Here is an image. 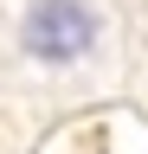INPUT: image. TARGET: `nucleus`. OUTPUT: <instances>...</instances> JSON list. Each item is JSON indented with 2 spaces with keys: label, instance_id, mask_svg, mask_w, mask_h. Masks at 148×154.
Returning <instances> with one entry per match:
<instances>
[{
  "label": "nucleus",
  "instance_id": "f257e3e1",
  "mask_svg": "<svg viewBox=\"0 0 148 154\" xmlns=\"http://www.w3.org/2000/svg\"><path fill=\"white\" fill-rule=\"evenodd\" d=\"M90 38H97V13L84 0H32L26 7V51L32 58L65 64V58L90 51Z\"/></svg>",
  "mask_w": 148,
  "mask_h": 154
}]
</instances>
